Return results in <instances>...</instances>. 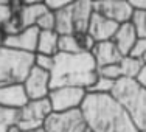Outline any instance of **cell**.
Masks as SVG:
<instances>
[{
    "instance_id": "ffe728a7",
    "label": "cell",
    "mask_w": 146,
    "mask_h": 132,
    "mask_svg": "<svg viewBox=\"0 0 146 132\" xmlns=\"http://www.w3.org/2000/svg\"><path fill=\"white\" fill-rule=\"evenodd\" d=\"M54 27H56V17H54V13L48 11V9L36 22V28L39 31H54Z\"/></svg>"
},
{
    "instance_id": "d4e9b609",
    "label": "cell",
    "mask_w": 146,
    "mask_h": 132,
    "mask_svg": "<svg viewBox=\"0 0 146 132\" xmlns=\"http://www.w3.org/2000/svg\"><path fill=\"white\" fill-rule=\"evenodd\" d=\"M11 17V6H9V0H0V28L8 22Z\"/></svg>"
},
{
    "instance_id": "8992f818",
    "label": "cell",
    "mask_w": 146,
    "mask_h": 132,
    "mask_svg": "<svg viewBox=\"0 0 146 132\" xmlns=\"http://www.w3.org/2000/svg\"><path fill=\"white\" fill-rule=\"evenodd\" d=\"M50 113H51V107L50 103H48V98L28 101L20 110H17L16 126L22 132L42 127Z\"/></svg>"
},
{
    "instance_id": "44dd1931",
    "label": "cell",
    "mask_w": 146,
    "mask_h": 132,
    "mask_svg": "<svg viewBox=\"0 0 146 132\" xmlns=\"http://www.w3.org/2000/svg\"><path fill=\"white\" fill-rule=\"evenodd\" d=\"M98 75L103 76V78L110 79V81H118V79L123 78L120 64H112V65H104V67H100L98 68Z\"/></svg>"
},
{
    "instance_id": "8fae6325",
    "label": "cell",
    "mask_w": 146,
    "mask_h": 132,
    "mask_svg": "<svg viewBox=\"0 0 146 132\" xmlns=\"http://www.w3.org/2000/svg\"><path fill=\"white\" fill-rule=\"evenodd\" d=\"M37 39H39V30L36 27H30V28H23L16 34H9L5 36V42L3 45L13 50L25 51V53H36L37 48Z\"/></svg>"
},
{
    "instance_id": "f1b7e54d",
    "label": "cell",
    "mask_w": 146,
    "mask_h": 132,
    "mask_svg": "<svg viewBox=\"0 0 146 132\" xmlns=\"http://www.w3.org/2000/svg\"><path fill=\"white\" fill-rule=\"evenodd\" d=\"M8 132H22V131H20L16 124H11V126H8Z\"/></svg>"
},
{
    "instance_id": "7a4b0ae2",
    "label": "cell",
    "mask_w": 146,
    "mask_h": 132,
    "mask_svg": "<svg viewBox=\"0 0 146 132\" xmlns=\"http://www.w3.org/2000/svg\"><path fill=\"white\" fill-rule=\"evenodd\" d=\"M51 89L54 87H92L98 78V65L92 53H58L50 72Z\"/></svg>"
},
{
    "instance_id": "d6986e66",
    "label": "cell",
    "mask_w": 146,
    "mask_h": 132,
    "mask_svg": "<svg viewBox=\"0 0 146 132\" xmlns=\"http://www.w3.org/2000/svg\"><path fill=\"white\" fill-rule=\"evenodd\" d=\"M138 39H146V11H134L131 19Z\"/></svg>"
},
{
    "instance_id": "2e32d148",
    "label": "cell",
    "mask_w": 146,
    "mask_h": 132,
    "mask_svg": "<svg viewBox=\"0 0 146 132\" xmlns=\"http://www.w3.org/2000/svg\"><path fill=\"white\" fill-rule=\"evenodd\" d=\"M36 53L54 58L59 53V34L56 31H39ZM34 53V54H36Z\"/></svg>"
},
{
    "instance_id": "30bf717a",
    "label": "cell",
    "mask_w": 146,
    "mask_h": 132,
    "mask_svg": "<svg viewBox=\"0 0 146 132\" xmlns=\"http://www.w3.org/2000/svg\"><path fill=\"white\" fill-rule=\"evenodd\" d=\"M93 11L100 13L101 16L107 17L109 20L118 23L131 22L134 9L129 2L124 0H101V2H93Z\"/></svg>"
},
{
    "instance_id": "f546056e",
    "label": "cell",
    "mask_w": 146,
    "mask_h": 132,
    "mask_svg": "<svg viewBox=\"0 0 146 132\" xmlns=\"http://www.w3.org/2000/svg\"><path fill=\"white\" fill-rule=\"evenodd\" d=\"M3 42H5V34H3L2 28H0V48L3 47Z\"/></svg>"
},
{
    "instance_id": "52a82bcc",
    "label": "cell",
    "mask_w": 146,
    "mask_h": 132,
    "mask_svg": "<svg viewBox=\"0 0 146 132\" xmlns=\"http://www.w3.org/2000/svg\"><path fill=\"white\" fill-rule=\"evenodd\" d=\"M45 132H86L84 115L81 109L68 110V112H51L44 123Z\"/></svg>"
},
{
    "instance_id": "83f0119b",
    "label": "cell",
    "mask_w": 146,
    "mask_h": 132,
    "mask_svg": "<svg viewBox=\"0 0 146 132\" xmlns=\"http://www.w3.org/2000/svg\"><path fill=\"white\" fill-rule=\"evenodd\" d=\"M135 81H137L138 84L141 86V87L146 89V64H143V67H141L140 73H138L137 78H135Z\"/></svg>"
},
{
    "instance_id": "7c38bea8",
    "label": "cell",
    "mask_w": 146,
    "mask_h": 132,
    "mask_svg": "<svg viewBox=\"0 0 146 132\" xmlns=\"http://www.w3.org/2000/svg\"><path fill=\"white\" fill-rule=\"evenodd\" d=\"M118 30V23L109 20L107 17L101 16L100 13L93 11L89 22L87 33L95 39V42H104V40H112L113 34Z\"/></svg>"
},
{
    "instance_id": "7402d4cb",
    "label": "cell",
    "mask_w": 146,
    "mask_h": 132,
    "mask_svg": "<svg viewBox=\"0 0 146 132\" xmlns=\"http://www.w3.org/2000/svg\"><path fill=\"white\" fill-rule=\"evenodd\" d=\"M34 67H37V68H40V70L50 73V72L53 70V67H54V58L47 56V54L36 53L34 54Z\"/></svg>"
},
{
    "instance_id": "9c48e42d",
    "label": "cell",
    "mask_w": 146,
    "mask_h": 132,
    "mask_svg": "<svg viewBox=\"0 0 146 132\" xmlns=\"http://www.w3.org/2000/svg\"><path fill=\"white\" fill-rule=\"evenodd\" d=\"M22 84H23V89H25L27 96H28V101L45 99L48 98V93L51 90V78L48 72L33 67Z\"/></svg>"
},
{
    "instance_id": "5b68a950",
    "label": "cell",
    "mask_w": 146,
    "mask_h": 132,
    "mask_svg": "<svg viewBox=\"0 0 146 132\" xmlns=\"http://www.w3.org/2000/svg\"><path fill=\"white\" fill-rule=\"evenodd\" d=\"M34 67V54L13 50L3 45L0 48V86L22 84Z\"/></svg>"
},
{
    "instance_id": "1f68e13d",
    "label": "cell",
    "mask_w": 146,
    "mask_h": 132,
    "mask_svg": "<svg viewBox=\"0 0 146 132\" xmlns=\"http://www.w3.org/2000/svg\"><path fill=\"white\" fill-rule=\"evenodd\" d=\"M0 132H8V126H5V124H0Z\"/></svg>"
},
{
    "instance_id": "603a6c76",
    "label": "cell",
    "mask_w": 146,
    "mask_h": 132,
    "mask_svg": "<svg viewBox=\"0 0 146 132\" xmlns=\"http://www.w3.org/2000/svg\"><path fill=\"white\" fill-rule=\"evenodd\" d=\"M16 120H17V110L6 109V107L0 106V124L11 126V124H16Z\"/></svg>"
},
{
    "instance_id": "3957f363",
    "label": "cell",
    "mask_w": 146,
    "mask_h": 132,
    "mask_svg": "<svg viewBox=\"0 0 146 132\" xmlns=\"http://www.w3.org/2000/svg\"><path fill=\"white\" fill-rule=\"evenodd\" d=\"M110 95L126 110L138 132H146V89L135 79L121 78L115 81Z\"/></svg>"
},
{
    "instance_id": "ac0fdd59",
    "label": "cell",
    "mask_w": 146,
    "mask_h": 132,
    "mask_svg": "<svg viewBox=\"0 0 146 132\" xmlns=\"http://www.w3.org/2000/svg\"><path fill=\"white\" fill-rule=\"evenodd\" d=\"M113 86H115V81H110V79L103 78V76L98 75V78H96L95 82H93V86L89 87L86 92L87 93H95V95H110Z\"/></svg>"
},
{
    "instance_id": "4dcf8cb0",
    "label": "cell",
    "mask_w": 146,
    "mask_h": 132,
    "mask_svg": "<svg viewBox=\"0 0 146 132\" xmlns=\"http://www.w3.org/2000/svg\"><path fill=\"white\" fill-rule=\"evenodd\" d=\"M25 132H45V129L42 126V127H37V129H31V131H25Z\"/></svg>"
},
{
    "instance_id": "4fadbf2b",
    "label": "cell",
    "mask_w": 146,
    "mask_h": 132,
    "mask_svg": "<svg viewBox=\"0 0 146 132\" xmlns=\"http://www.w3.org/2000/svg\"><path fill=\"white\" fill-rule=\"evenodd\" d=\"M28 103L23 84H5L0 86V106L13 110H20Z\"/></svg>"
},
{
    "instance_id": "ba28073f",
    "label": "cell",
    "mask_w": 146,
    "mask_h": 132,
    "mask_svg": "<svg viewBox=\"0 0 146 132\" xmlns=\"http://www.w3.org/2000/svg\"><path fill=\"white\" fill-rule=\"evenodd\" d=\"M87 95L86 89L79 87H54L48 93L51 112H68L81 109L84 98Z\"/></svg>"
},
{
    "instance_id": "9a60e30c",
    "label": "cell",
    "mask_w": 146,
    "mask_h": 132,
    "mask_svg": "<svg viewBox=\"0 0 146 132\" xmlns=\"http://www.w3.org/2000/svg\"><path fill=\"white\" fill-rule=\"evenodd\" d=\"M137 33H135V28L132 27L131 22H126V23H121L118 25V30L117 33L113 34L112 37V42L117 45L118 51H120L123 56H127L131 53L132 47L137 42Z\"/></svg>"
},
{
    "instance_id": "cb8c5ba5",
    "label": "cell",
    "mask_w": 146,
    "mask_h": 132,
    "mask_svg": "<svg viewBox=\"0 0 146 132\" xmlns=\"http://www.w3.org/2000/svg\"><path fill=\"white\" fill-rule=\"evenodd\" d=\"M146 53V39H137V42H135V45L132 47L131 53L127 54V56H132L135 59H140L143 58V54Z\"/></svg>"
},
{
    "instance_id": "836d02e7",
    "label": "cell",
    "mask_w": 146,
    "mask_h": 132,
    "mask_svg": "<svg viewBox=\"0 0 146 132\" xmlns=\"http://www.w3.org/2000/svg\"><path fill=\"white\" fill-rule=\"evenodd\" d=\"M86 132H90V131H86Z\"/></svg>"
},
{
    "instance_id": "6da1fadb",
    "label": "cell",
    "mask_w": 146,
    "mask_h": 132,
    "mask_svg": "<svg viewBox=\"0 0 146 132\" xmlns=\"http://www.w3.org/2000/svg\"><path fill=\"white\" fill-rule=\"evenodd\" d=\"M81 112L90 132H138L126 110L112 95L87 93Z\"/></svg>"
},
{
    "instance_id": "e0dca14e",
    "label": "cell",
    "mask_w": 146,
    "mask_h": 132,
    "mask_svg": "<svg viewBox=\"0 0 146 132\" xmlns=\"http://www.w3.org/2000/svg\"><path fill=\"white\" fill-rule=\"evenodd\" d=\"M118 64H120L123 78H129V79L137 78L138 73H140V70H141V67H143V62H141L140 59H135L132 56H123Z\"/></svg>"
},
{
    "instance_id": "4316f807",
    "label": "cell",
    "mask_w": 146,
    "mask_h": 132,
    "mask_svg": "<svg viewBox=\"0 0 146 132\" xmlns=\"http://www.w3.org/2000/svg\"><path fill=\"white\" fill-rule=\"evenodd\" d=\"M129 3L134 11H146V0H131Z\"/></svg>"
},
{
    "instance_id": "484cf974",
    "label": "cell",
    "mask_w": 146,
    "mask_h": 132,
    "mask_svg": "<svg viewBox=\"0 0 146 132\" xmlns=\"http://www.w3.org/2000/svg\"><path fill=\"white\" fill-rule=\"evenodd\" d=\"M44 3H45L48 11L58 13V11H61L62 8H65V6L70 3V0H47V2H44Z\"/></svg>"
},
{
    "instance_id": "5bb4252c",
    "label": "cell",
    "mask_w": 146,
    "mask_h": 132,
    "mask_svg": "<svg viewBox=\"0 0 146 132\" xmlns=\"http://www.w3.org/2000/svg\"><path fill=\"white\" fill-rule=\"evenodd\" d=\"M92 56L100 68L104 67V65L118 64L123 58V54L118 51L117 45L112 40H104V42H96V45L92 50Z\"/></svg>"
},
{
    "instance_id": "d6a6232c",
    "label": "cell",
    "mask_w": 146,
    "mask_h": 132,
    "mask_svg": "<svg viewBox=\"0 0 146 132\" xmlns=\"http://www.w3.org/2000/svg\"><path fill=\"white\" fill-rule=\"evenodd\" d=\"M141 62H143V64H146V53L143 54V58H141Z\"/></svg>"
},
{
    "instance_id": "277c9868",
    "label": "cell",
    "mask_w": 146,
    "mask_h": 132,
    "mask_svg": "<svg viewBox=\"0 0 146 132\" xmlns=\"http://www.w3.org/2000/svg\"><path fill=\"white\" fill-rule=\"evenodd\" d=\"M92 13H93V2H89V0L70 2L65 8L54 13V17H56L54 31L59 36L87 33Z\"/></svg>"
}]
</instances>
